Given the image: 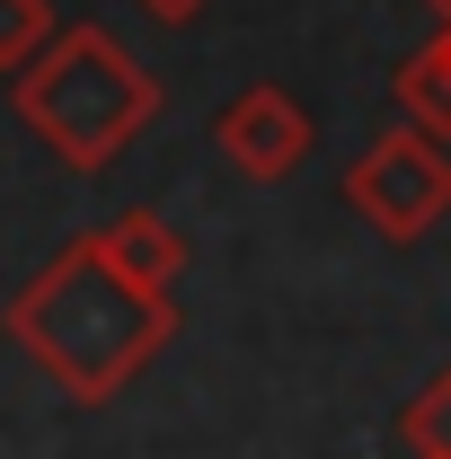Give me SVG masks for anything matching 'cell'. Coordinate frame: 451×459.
<instances>
[{"instance_id":"obj_1","label":"cell","mask_w":451,"mask_h":459,"mask_svg":"<svg viewBox=\"0 0 451 459\" xmlns=\"http://www.w3.org/2000/svg\"><path fill=\"white\" fill-rule=\"evenodd\" d=\"M169 327H177L169 291L124 283L98 238H71L54 265L9 300V336H18V353L54 380L62 398H80V406L115 398V389L169 344Z\"/></svg>"},{"instance_id":"obj_2","label":"cell","mask_w":451,"mask_h":459,"mask_svg":"<svg viewBox=\"0 0 451 459\" xmlns=\"http://www.w3.org/2000/svg\"><path fill=\"white\" fill-rule=\"evenodd\" d=\"M9 107H18V124L54 151L62 169L89 177V169H107L115 151L160 115V80L124 54L107 27H62L54 45L18 71Z\"/></svg>"},{"instance_id":"obj_3","label":"cell","mask_w":451,"mask_h":459,"mask_svg":"<svg viewBox=\"0 0 451 459\" xmlns=\"http://www.w3.org/2000/svg\"><path fill=\"white\" fill-rule=\"evenodd\" d=\"M345 204L381 230V238H398V247L425 238V230L451 212V142L416 133V124H390V133L345 169Z\"/></svg>"},{"instance_id":"obj_4","label":"cell","mask_w":451,"mask_h":459,"mask_svg":"<svg viewBox=\"0 0 451 459\" xmlns=\"http://www.w3.org/2000/svg\"><path fill=\"white\" fill-rule=\"evenodd\" d=\"M222 160L239 177H292L310 160V115L292 89H248L222 107Z\"/></svg>"},{"instance_id":"obj_5","label":"cell","mask_w":451,"mask_h":459,"mask_svg":"<svg viewBox=\"0 0 451 459\" xmlns=\"http://www.w3.org/2000/svg\"><path fill=\"white\" fill-rule=\"evenodd\" d=\"M98 247H107V265L124 274V283L142 291H177V274H186V238H177L160 212H115L107 230H89Z\"/></svg>"},{"instance_id":"obj_6","label":"cell","mask_w":451,"mask_h":459,"mask_svg":"<svg viewBox=\"0 0 451 459\" xmlns=\"http://www.w3.org/2000/svg\"><path fill=\"white\" fill-rule=\"evenodd\" d=\"M398 107H407L416 133L451 142V54L443 45H416V54L398 62Z\"/></svg>"},{"instance_id":"obj_7","label":"cell","mask_w":451,"mask_h":459,"mask_svg":"<svg viewBox=\"0 0 451 459\" xmlns=\"http://www.w3.org/2000/svg\"><path fill=\"white\" fill-rule=\"evenodd\" d=\"M54 36H62V27H54L45 0H0V71H27Z\"/></svg>"},{"instance_id":"obj_8","label":"cell","mask_w":451,"mask_h":459,"mask_svg":"<svg viewBox=\"0 0 451 459\" xmlns=\"http://www.w3.org/2000/svg\"><path fill=\"white\" fill-rule=\"evenodd\" d=\"M398 433H407V451H416V459H451V371L416 389V406H407Z\"/></svg>"},{"instance_id":"obj_9","label":"cell","mask_w":451,"mask_h":459,"mask_svg":"<svg viewBox=\"0 0 451 459\" xmlns=\"http://www.w3.org/2000/svg\"><path fill=\"white\" fill-rule=\"evenodd\" d=\"M142 9H151V18H169V27H186V18H195L204 0H142Z\"/></svg>"},{"instance_id":"obj_10","label":"cell","mask_w":451,"mask_h":459,"mask_svg":"<svg viewBox=\"0 0 451 459\" xmlns=\"http://www.w3.org/2000/svg\"><path fill=\"white\" fill-rule=\"evenodd\" d=\"M425 9H434V27H451V0H425Z\"/></svg>"},{"instance_id":"obj_11","label":"cell","mask_w":451,"mask_h":459,"mask_svg":"<svg viewBox=\"0 0 451 459\" xmlns=\"http://www.w3.org/2000/svg\"><path fill=\"white\" fill-rule=\"evenodd\" d=\"M434 45H443V54H451V27H434Z\"/></svg>"}]
</instances>
